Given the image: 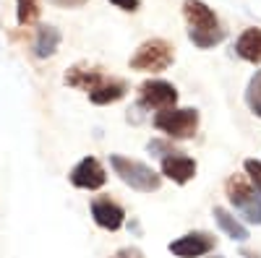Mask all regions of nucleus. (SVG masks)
Wrapping results in <instances>:
<instances>
[{"mask_svg": "<svg viewBox=\"0 0 261 258\" xmlns=\"http://www.w3.org/2000/svg\"><path fill=\"white\" fill-rule=\"evenodd\" d=\"M183 16L188 21V39L199 50L217 47L225 39V29L220 24V18H217V13L204 3V0H186Z\"/></svg>", "mask_w": 261, "mask_h": 258, "instance_id": "nucleus-1", "label": "nucleus"}, {"mask_svg": "<svg viewBox=\"0 0 261 258\" xmlns=\"http://www.w3.org/2000/svg\"><path fill=\"white\" fill-rule=\"evenodd\" d=\"M110 167L115 169V175L125 185H130V188L139 190V193H154L162 185V175H157V172L151 169L149 164L136 162V159H128L123 154H113L110 157Z\"/></svg>", "mask_w": 261, "mask_h": 258, "instance_id": "nucleus-2", "label": "nucleus"}, {"mask_svg": "<svg viewBox=\"0 0 261 258\" xmlns=\"http://www.w3.org/2000/svg\"><path fill=\"white\" fill-rule=\"evenodd\" d=\"M175 60V52H172V45L167 39H146L136 47V52L130 55L128 66L130 71H144V73H160V71H167Z\"/></svg>", "mask_w": 261, "mask_h": 258, "instance_id": "nucleus-3", "label": "nucleus"}, {"mask_svg": "<svg viewBox=\"0 0 261 258\" xmlns=\"http://www.w3.org/2000/svg\"><path fill=\"white\" fill-rule=\"evenodd\" d=\"M154 128L162 131L170 141H186L193 138L199 131V110L193 107H172L154 115Z\"/></svg>", "mask_w": 261, "mask_h": 258, "instance_id": "nucleus-4", "label": "nucleus"}, {"mask_svg": "<svg viewBox=\"0 0 261 258\" xmlns=\"http://www.w3.org/2000/svg\"><path fill=\"white\" fill-rule=\"evenodd\" d=\"M225 193L227 201L232 204V209L251 224H261V196L256 193V188L243 178V175H232L225 183Z\"/></svg>", "mask_w": 261, "mask_h": 258, "instance_id": "nucleus-5", "label": "nucleus"}, {"mask_svg": "<svg viewBox=\"0 0 261 258\" xmlns=\"http://www.w3.org/2000/svg\"><path fill=\"white\" fill-rule=\"evenodd\" d=\"M175 104H178V89L170 81L149 78L139 86V107H144V110L162 112V110H172Z\"/></svg>", "mask_w": 261, "mask_h": 258, "instance_id": "nucleus-6", "label": "nucleus"}, {"mask_svg": "<svg viewBox=\"0 0 261 258\" xmlns=\"http://www.w3.org/2000/svg\"><path fill=\"white\" fill-rule=\"evenodd\" d=\"M68 180H71L73 188H81V190H99L107 183V172H105V167L97 157H84L71 169Z\"/></svg>", "mask_w": 261, "mask_h": 258, "instance_id": "nucleus-7", "label": "nucleus"}, {"mask_svg": "<svg viewBox=\"0 0 261 258\" xmlns=\"http://www.w3.org/2000/svg\"><path fill=\"white\" fill-rule=\"evenodd\" d=\"M217 245V238L209 232H188L183 238L172 240L170 243V253L178 255V258H201L209 255Z\"/></svg>", "mask_w": 261, "mask_h": 258, "instance_id": "nucleus-8", "label": "nucleus"}, {"mask_svg": "<svg viewBox=\"0 0 261 258\" xmlns=\"http://www.w3.org/2000/svg\"><path fill=\"white\" fill-rule=\"evenodd\" d=\"M92 217H94V222L102 230H110V232H115V230H120L125 224L123 206L110 201V198H94L92 201Z\"/></svg>", "mask_w": 261, "mask_h": 258, "instance_id": "nucleus-9", "label": "nucleus"}, {"mask_svg": "<svg viewBox=\"0 0 261 258\" xmlns=\"http://www.w3.org/2000/svg\"><path fill=\"white\" fill-rule=\"evenodd\" d=\"M162 175L170 178L172 183H178V185H186L188 180L196 178V162L191 157L175 152V154H170V157L162 159Z\"/></svg>", "mask_w": 261, "mask_h": 258, "instance_id": "nucleus-10", "label": "nucleus"}, {"mask_svg": "<svg viewBox=\"0 0 261 258\" xmlns=\"http://www.w3.org/2000/svg\"><path fill=\"white\" fill-rule=\"evenodd\" d=\"M65 83L73 86V89H81V92H94L99 83H105V73L99 68H92V66L79 63V66L68 68V73H65Z\"/></svg>", "mask_w": 261, "mask_h": 258, "instance_id": "nucleus-11", "label": "nucleus"}, {"mask_svg": "<svg viewBox=\"0 0 261 258\" xmlns=\"http://www.w3.org/2000/svg\"><path fill=\"white\" fill-rule=\"evenodd\" d=\"M214 222H217V227H220L230 240H235V243H246L251 235H248V227L241 222V219H235L232 214L227 211V209H222V206H214Z\"/></svg>", "mask_w": 261, "mask_h": 258, "instance_id": "nucleus-12", "label": "nucleus"}, {"mask_svg": "<svg viewBox=\"0 0 261 258\" xmlns=\"http://www.w3.org/2000/svg\"><path fill=\"white\" fill-rule=\"evenodd\" d=\"M235 52L253 66H261V29H246L235 42Z\"/></svg>", "mask_w": 261, "mask_h": 258, "instance_id": "nucleus-13", "label": "nucleus"}, {"mask_svg": "<svg viewBox=\"0 0 261 258\" xmlns=\"http://www.w3.org/2000/svg\"><path fill=\"white\" fill-rule=\"evenodd\" d=\"M60 29L50 26V24H42L37 29V39H34V55L37 58H53L60 47Z\"/></svg>", "mask_w": 261, "mask_h": 258, "instance_id": "nucleus-14", "label": "nucleus"}, {"mask_svg": "<svg viewBox=\"0 0 261 258\" xmlns=\"http://www.w3.org/2000/svg\"><path fill=\"white\" fill-rule=\"evenodd\" d=\"M128 92V83L120 78H105V83H99L94 92H89V99L94 104H113L118 99H123Z\"/></svg>", "mask_w": 261, "mask_h": 258, "instance_id": "nucleus-15", "label": "nucleus"}, {"mask_svg": "<svg viewBox=\"0 0 261 258\" xmlns=\"http://www.w3.org/2000/svg\"><path fill=\"white\" fill-rule=\"evenodd\" d=\"M246 104L253 115L261 118V71H256L246 86Z\"/></svg>", "mask_w": 261, "mask_h": 258, "instance_id": "nucleus-16", "label": "nucleus"}, {"mask_svg": "<svg viewBox=\"0 0 261 258\" xmlns=\"http://www.w3.org/2000/svg\"><path fill=\"white\" fill-rule=\"evenodd\" d=\"M16 21L21 26H29L39 18V0H16Z\"/></svg>", "mask_w": 261, "mask_h": 258, "instance_id": "nucleus-17", "label": "nucleus"}, {"mask_svg": "<svg viewBox=\"0 0 261 258\" xmlns=\"http://www.w3.org/2000/svg\"><path fill=\"white\" fill-rule=\"evenodd\" d=\"M146 152H149L151 157L165 159V157H170V154H175V146H172L170 138H151V141L146 144Z\"/></svg>", "mask_w": 261, "mask_h": 258, "instance_id": "nucleus-18", "label": "nucleus"}, {"mask_svg": "<svg viewBox=\"0 0 261 258\" xmlns=\"http://www.w3.org/2000/svg\"><path fill=\"white\" fill-rule=\"evenodd\" d=\"M243 167H246V175L251 178V185L256 188V193L261 196V162L258 159H246Z\"/></svg>", "mask_w": 261, "mask_h": 258, "instance_id": "nucleus-19", "label": "nucleus"}, {"mask_svg": "<svg viewBox=\"0 0 261 258\" xmlns=\"http://www.w3.org/2000/svg\"><path fill=\"white\" fill-rule=\"evenodd\" d=\"M110 3L115 8H120V11H128V13H134V11L141 8V0H110Z\"/></svg>", "mask_w": 261, "mask_h": 258, "instance_id": "nucleus-20", "label": "nucleus"}, {"mask_svg": "<svg viewBox=\"0 0 261 258\" xmlns=\"http://www.w3.org/2000/svg\"><path fill=\"white\" fill-rule=\"evenodd\" d=\"M115 258H144V253L139 250V248H120L118 253H115Z\"/></svg>", "mask_w": 261, "mask_h": 258, "instance_id": "nucleus-21", "label": "nucleus"}, {"mask_svg": "<svg viewBox=\"0 0 261 258\" xmlns=\"http://www.w3.org/2000/svg\"><path fill=\"white\" fill-rule=\"evenodd\" d=\"M53 6H58V8H81L86 0H50Z\"/></svg>", "mask_w": 261, "mask_h": 258, "instance_id": "nucleus-22", "label": "nucleus"}, {"mask_svg": "<svg viewBox=\"0 0 261 258\" xmlns=\"http://www.w3.org/2000/svg\"><path fill=\"white\" fill-rule=\"evenodd\" d=\"M243 255H246V258H258V255H253V253H248V250H243Z\"/></svg>", "mask_w": 261, "mask_h": 258, "instance_id": "nucleus-23", "label": "nucleus"}, {"mask_svg": "<svg viewBox=\"0 0 261 258\" xmlns=\"http://www.w3.org/2000/svg\"><path fill=\"white\" fill-rule=\"evenodd\" d=\"M212 258H222V255H212Z\"/></svg>", "mask_w": 261, "mask_h": 258, "instance_id": "nucleus-24", "label": "nucleus"}]
</instances>
